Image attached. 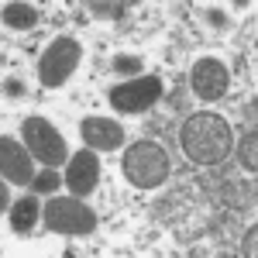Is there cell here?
Returning <instances> with one entry per match:
<instances>
[{
  "label": "cell",
  "instance_id": "obj_1",
  "mask_svg": "<svg viewBox=\"0 0 258 258\" xmlns=\"http://www.w3.org/2000/svg\"><path fill=\"white\" fill-rule=\"evenodd\" d=\"M179 145L186 159H193L197 165H220L234 148V135L220 114L203 110V114L186 117V124L179 127Z\"/></svg>",
  "mask_w": 258,
  "mask_h": 258
},
{
  "label": "cell",
  "instance_id": "obj_2",
  "mask_svg": "<svg viewBox=\"0 0 258 258\" xmlns=\"http://www.w3.org/2000/svg\"><path fill=\"white\" fill-rule=\"evenodd\" d=\"M124 176L138 189H155L169 179V152L155 141H135L124 152Z\"/></svg>",
  "mask_w": 258,
  "mask_h": 258
},
{
  "label": "cell",
  "instance_id": "obj_3",
  "mask_svg": "<svg viewBox=\"0 0 258 258\" xmlns=\"http://www.w3.org/2000/svg\"><path fill=\"white\" fill-rule=\"evenodd\" d=\"M21 138L28 145V152L45 165V169H59L73 159L69 148H66V138L59 135V127L45 117H28L21 124Z\"/></svg>",
  "mask_w": 258,
  "mask_h": 258
},
{
  "label": "cell",
  "instance_id": "obj_4",
  "mask_svg": "<svg viewBox=\"0 0 258 258\" xmlns=\"http://www.w3.org/2000/svg\"><path fill=\"white\" fill-rule=\"evenodd\" d=\"M41 220H45L48 231L69 234V238H76V234H93V227H97V214H93L80 197H52L48 207L41 210Z\"/></svg>",
  "mask_w": 258,
  "mask_h": 258
},
{
  "label": "cell",
  "instance_id": "obj_5",
  "mask_svg": "<svg viewBox=\"0 0 258 258\" xmlns=\"http://www.w3.org/2000/svg\"><path fill=\"white\" fill-rule=\"evenodd\" d=\"M80 59H83V45L76 38H69V35H59V38L41 52V62H38L41 86H48V90L62 86V83L76 73Z\"/></svg>",
  "mask_w": 258,
  "mask_h": 258
},
{
  "label": "cell",
  "instance_id": "obj_6",
  "mask_svg": "<svg viewBox=\"0 0 258 258\" xmlns=\"http://www.w3.org/2000/svg\"><path fill=\"white\" fill-rule=\"evenodd\" d=\"M162 97V80L159 76H138V80L117 83L107 90V100L117 114H145L148 107H155Z\"/></svg>",
  "mask_w": 258,
  "mask_h": 258
},
{
  "label": "cell",
  "instance_id": "obj_7",
  "mask_svg": "<svg viewBox=\"0 0 258 258\" xmlns=\"http://www.w3.org/2000/svg\"><path fill=\"white\" fill-rule=\"evenodd\" d=\"M189 83H193V93L200 100L217 103L227 93V86H231V73H227V66L220 59H200L193 66V73H189Z\"/></svg>",
  "mask_w": 258,
  "mask_h": 258
},
{
  "label": "cell",
  "instance_id": "obj_8",
  "mask_svg": "<svg viewBox=\"0 0 258 258\" xmlns=\"http://www.w3.org/2000/svg\"><path fill=\"white\" fill-rule=\"evenodd\" d=\"M0 172L14 186L35 182V155L28 152V145L14 138H0Z\"/></svg>",
  "mask_w": 258,
  "mask_h": 258
},
{
  "label": "cell",
  "instance_id": "obj_9",
  "mask_svg": "<svg viewBox=\"0 0 258 258\" xmlns=\"http://www.w3.org/2000/svg\"><path fill=\"white\" fill-rule=\"evenodd\" d=\"M100 182V159L93 148H86V152H76L73 159H69V169H66V186L73 189V197H90L93 189H97Z\"/></svg>",
  "mask_w": 258,
  "mask_h": 258
},
{
  "label": "cell",
  "instance_id": "obj_10",
  "mask_svg": "<svg viewBox=\"0 0 258 258\" xmlns=\"http://www.w3.org/2000/svg\"><path fill=\"white\" fill-rule=\"evenodd\" d=\"M80 135L93 152H114L124 145V127L110 117H83Z\"/></svg>",
  "mask_w": 258,
  "mask_h": 258
},
{
  "label": "cell",
  "instance_id": "obj_11",
  "mask_svg": "<svg viewBox=\"0 0 258 258\" xmlns=\"http://www.w3.org/2000/svg\"><path fill=\"white\" fill-rule=\"evenodd\" d=\"M41 210H45V207L38 203V197H21L18 203L11 207V227H14L18 234H28L41 220Z\"/></svg>",
  "mask_w": 258,
  "mask_h": 258
},
{
  "label": "cell",
  "instance_id": "obj_12",
  "mask_svg": "<svg viewBox=\"0 0 258 258\" xmlns=\"http://www.w3.org/2000/svg\"><path fill=\"white\" fill-rule=\"evenodd\" d=\"M4 21L14 31H31L38 24V7H31V4H4Z\"/></svg>",
  "mask_w": 258,
  "mask_h": 258
},
{
  "label": "cell",
  "instance_id": "obj_13",
  "mask_svg": "<svg viewBox=\"0 0 258 258\" xmlns=\"http://www.w3.org/2000/svg\"><path fill=\"white\" fill-rule=\"evenodd\" d=\"M241 162H244L248 172H255V169H258V135H255V131H248V135L241 138Z\"/></svg>",
  "mask_w": 258,
  "mask_h": 258
},
{
  "label": "cell",
  "instance_id": "obj_14",
  "mask_svg": "<svg viewBox=\"0 0 258 258\" xmlns=\"http://www.w3.org/2000/svg\"><path fill=\"white\" fill-rule=\"evenodd\" d=\"M31 189H35V193H55V189H59V176H55L52 169H45L41 176H35Z\"/></svg>",
  "mask_w": 258,
  "mask_h": 258
},
{
  "label": "cell",
  "instance_id": "obj_15",
  "mask_svg": "<svg viewBox=\"0 0 258 258\" xmlns=\"http://www.w3.org/2000/svg\"><path fill=\"white\" fill-rule=\"evenodd\" d=\"M141 66H145V62H141L138 55H117V59H114V69H117V73H141Z\"/></svg>",
  "mask_w": 258,
  "mask_h": 258
},
{
  "label": "cell",
  "instance_id": "obj_16",
  "mask_svg": "<svg viewBox=\"0 0 258 258\" xmlns=\"http://www.w3.org/2000/svg\"><path fill=\"white\" fill-rule=\"evenodd\" d=\"M97 14H110V18H124V4H93Z\"/></svg>",
  "mask_w": 258,
  "mask_h": 258
},
{
  "label": "cell",
  "instance_id": "obj_17",
  "mask_svg": "<svg viewBox=\"0 0 258 258\" xmlns=\"http://www.w3.org/2000/svg\"><path fill=\"white\" fill-rule=\"evenodd\" d=\"M255 238H258V227H248V234H244V255H255Z\"/></svg>",
  "mask_w": 258,
  "mask_h": 258
},
{
  "label": "cell",
  "instance_id": "obj_18",
  "mask_svg": "<svg viewBox=\"0 0 258 258\" xmlns=\"http://www.w3.org/2000/svg\"><path fill=\"white\" fill-rule=\"evenodd\" d=\"M21 93H24V83L7 80V97H21Z\"/></svg>",
  "mask_w": 258,
  "mask_h": 258
}]
</instances>
